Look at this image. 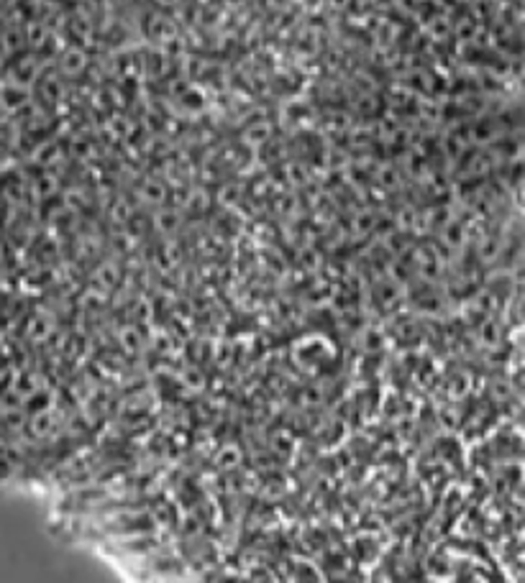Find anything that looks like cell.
<instances>
[{
    "label": "cell",
    "mask_w": 525,
    "mask_h": 583,
    "mask_svg": "<svg viewBox=\"0 0 525 583\" xmlns=\"http://www.w3.org/2000/svg\"><path fill=\"white\" fill-rule=\"evenodd\" d=\"M59 67H62L64 75H80V72L87 67V56L80 46H70V49L62 51V59H59Z\"/></svg>",
    "instance_id": "cell-1"
}]
</instances>
